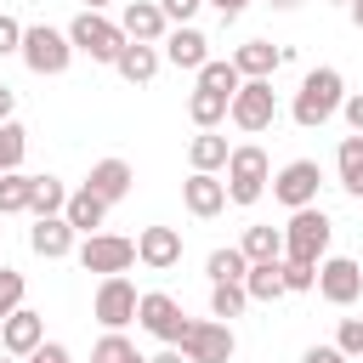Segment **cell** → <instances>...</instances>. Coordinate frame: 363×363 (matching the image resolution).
<instances>
[{"mask_svg":"<svg viewBox=\"0 0 363 363\" xmlns=\"http://www.w3.org/2000/svg\"><path fill=\"white\" fill-rule=\"evenodd\" d=\"M340 102H346V79H340V68H312V74L301 79L295 102H289V119H295L301 130H318V125H329V119L340 113Z\"/></svg>","mask_w":363,"mask_h":363,"instance_id":"obj_1","label":"cell"},{"mask_svg":"<svg viewBox=\"0 0 363 363\" xmlns=\"http://www.w3.org/2000/svg\"><path fill=\"white\" fill-rule=\"evenodd\" d=\"M17 57L28 62V74L57 79V74H68V62H74V40H68V28L34 23V28H23V51H17Z\"/></svg>","mask_w":363,"mask_h":363,"instance_id":"obj_2","label":"cell"},{"mask_svg":"<svg viewBox=\"0 0 363 363\" xmlns=\"http://www.w3.org/2000/svg\"><path fill=\"white\" fill-rule=\"evenodd\" d=\"M68 40H74V51H85L91 62H119V51L130 45V34L113 23V17H102V11H79L74 23H68Z\"/></svg>","mask_w":363,"mask_h":363,"instance_id":"obj_3","label":"cell"},{"mask_svg":"<svg viewBox=\"0 0 363 363\" xmlns=\"http://www.w3.org/2000/svg\"><path fill=\"white\" fill-rule=\"evenodd\" d=\"M329 238H335V221L318 204L289 210V221H284V255L289 261H323L329 255Z\"/></svg>","mask_w":363,"mask_h":363,"instance_id":"obj_4","label":"cell"},{"mask_svg":"<svg viewBox=\"0 0 363 363\" xmlns=\"http://www.w3.org/2000/svg\"><path fill=\"white\" fill-rule=\"evenodd\" d=\"M267 187H272V164H267V153H261L255 142H238L233 159H227V199L250 210Z\"/></svg>","mask_w":363,"mask_h":363,"instance_id":"obj_5","label":"cell"},{"mask_svg":"<svg viewBox=\"0 0 363 363\" xmlns=\"http://www.w3.org/2000/svg\"><path fill=\"white\" fill-rule=\"evenodd\" d=\"M227 119L238 125V130H272L278 125V96H272V79H244L238 91H233V108H227Z\"/></svg>","mask_w":363,"mask_h":363,"instance_id":"obj_6","label":"cell"},{"mask_svg":"<svg viewBox=\"0 0 363 363\" xmlns=\"http://www.w3.org/2000/svg\"><path fill=\"white\" fill-rule=\"evenodd\" d=\"M74 255H79L85 272L113 278V272H130V267H136V238H119V233H85Z\"/></svg>","mask_w":363,"mask_h":363,"instance_id":"obj_7","label":"cell"},{"mask_svg":"<svg viewBox=\"0 0 363 363\" xmlns=\"http://www.w3.org/2000/svg\"><path fill=\"white\" fill-rule=\"evenodd\" d=\"M182 352H187V363H233V352H238L233 323L227 318H193L182 335Z\"/></svg>","mask_w":363,"mask_h":363,"instance_id":"obj_8","label":"cell"},{"mask_svg":"<svg viewBox=\"0 0 363 363\" xmlns=\"http://www.w3.org/2000/svg\"><path fill=\"white\" fill-rule=\"evenodd\" d=\"M318 187H323L318 159H289V164L272 176V199H278L284 210H306V204H318Z\"/></svg>","mask_w":363,"mask_h":363,"instance_id":"obj_9","label":"cell"},{"mask_svg":"<svg viewBox=\"0 0 363 363\" xmlns=\"http://www.w3.org/2000/svg\"><path fill=\"white\" fill-rule=\"evenodd\" d=\"M136 306H142V295H136V284H130L125 272H113V278H102V284H96L91 312H96V323H102V329H125V323H136Z\"/></svg>","mask_w":363,"mask_h":363,"instance_id":"obj_10","label":"cell"},{"mask_svg":"<svg viewBox=\"0 0 363 363\" xmlns=\"http://www.w3.org/2000/svg\"><path fill=\"white\" fill-rule=\"evenodd\" d=\"M136 323L147 329V335H159L164 346H182V335H187V312L176 306V295H164V289H147L142 295V306H136Z\"/></svg>","mask_w":363,"mask_h":363,"instance_id":"obj_11","label":"cell"},{"mask_svg":"<svg viewBox=\"0 0 363 363\" xmlns=\"http://www.w3.org/2000/svg\"><path fill=\"white\" fill-rule=\"evenodd\" d=\"M318 295H323L329 306H352V301L363 295V267H357L352 255H323V261H318Z\"/></svg>","mask_w":363,"mask_h":363,"instance_id":"obj_12","label":"cell"},{"mask_svg":"<svg viewBox=\"0 0 363 363\" xmlns=\"http://www.w3.org/2000/svg\"><path fill=\"white\" fill-rule=\"evenodd\" d=\"M182 204H187V216L210 221V216H221L233 199H227V182H221L216 170H193V176L182 182Z\"/></svg>","mask_w":363,"mask_h":363,"instance_id":"obj_13","label":"cell"},{"mask_svg":"<svg viewBox=\"0 0 363 363\" xmlns=\"http://www.w3.org/2000/svg\"><path fill=\"white\" fill-rule=\"evenodd\" d=\"M159 45H164V62H170V68H193V74H199V68L210 62V40H204V28H193V23H170V34H164Z\"/></svg>","mask_w":363,"mask_h":363,"instance_id":"obj_14","label":"cell"},{"mask_svg":"<svg viewBox=\"0 0 363 363\" xmlns=\"http://www.w3.org/2000/svg\"><path fill=\"white\" fill-rule=\"evenodd\" d=\"M74 238H79V233L68 227V216H34V227H28V250H34V255H45V261L74 255V250H79Z\"/></svg>","mask_w":363,"mask_h":363,"instance_id":"obj_15","label":"cell"},{"mask_svg":"<svg viewBox=\"0 0 363 363\" xmlns=\"http://www.w3.org/2000/svg\"><path fill=\"white\" fill-rule=\"evenodd\" d=\"M136 261H142L147 272H170V267L182 261V233H176V227H142V233H136Z\"/></svg>","mask_w":363,"mask_h":363,"instance_id":"obj_16","label":"cell"},{"mask_svg":"<svg viewBox=\"0 0 363 363\" xmlns=\"http://www.w3.org/2000/svg\"><path fill=\"white\" fill-rule=\"evenodd\" d=\"M119 28H125L130 40H147V45H159V40L170 34V17H164V6H159V0H125V11H119Z\"/></svg>","mask_w":363,"mask_h":363,"instance_id":"obj_17","label":"cell"},{"mask_svg":"<svg viewBox=\"0 0 363 363\" xmlns=\"http://www.w3.org/2000/svg\"><path fill=\"white\" fill-rule=\"evenodd\" d=\"M40 340H45V318H40L34 306H17L11 318H0V346H6L11 357H28Z\"/></svg>","mask_w":363,"mask_h":363,"instance_id":"obj_18","label":"cell"},{"mask_svg":"<svg viewBox=\"0 0 363 363\" xmlns=\"http://www.w3.org/2000/svg\"><path fill=\"white\" fill-rule=\"evenodd\" d=\"M284 57H289V51H278L272 40H244V45L233 51V62H238L244 79H272V74L284 68Z\"/></svg>","mask_w":363,"mask_h":363,"instance_id":"obj_19","label":"cell"},{"mask_svg":"<svg viewBox=\"0 0 363 363\" xmlns=\"http://www.w3.org/2000/svg\"><path fill=\"white\" fill-rule=\"evenodd\" d=\"M130 182H136V170H130L125 159H96L91 176H85V187H91L96 199H108V204H119V199L130 193Z\"/></svg>","mask_w":363,"mask_h":363,"instance_id":"obj_20","label":"cell"},{"mask_svg":"<svg viewBox=\"0 0 363 363\" xmlns=\"http://www.w3.org/2000/svg\"><path fill=\"white\" fill-rule=\"evenodd\" d=\"M159 62H164V51H159V45L130 40V45L119 51V62H113V68H119V79H125V85H147V79L159 74Z\"/></svg>","mask_w":363,"mask_h":363,"instance_id":"obj_21","label":"cell"},{"mask_svg":"<svg viewBox=\"0 0 363 363\" xmlns=\"http://www.w3.org/2000/svg\"><path fill=\"white\" fill-rule=\"evenodd\" d=\"M62 216H68V227H74V233H96V227L108 221V199H96L91 187H79V193H68Z\"/></svg>","mask_w":363,"mask_h":363,"instance_id":"obj_22","label":"cell"},{"mask_svg":"<svg viewBox=\"0 0 363 363\" xmlns=\"http://www.w3.org/2000/svg\"><path fill=\"white\" fill-rule=\"evenodd\" d=\"M227 108H233V96H221V91H204V85H193V96H187V119H193L199 130H216V125L227 119Z\"/></svg>","mask_w":363,"mask_h":363,"instance_id":"obj_23","label":"cell"},{"mask_svg":"<svg viewBox=\"0 0 363 363\" xmlns=\"http://www.w3.org/2000/svg\"><path fill=\"white\" fill-rule=\"evenodd\" d=\"M227 159H233V147H227V136H216V130H199V136L187 142V164H193V170H227Z\"/></svg>","mask_w":363,"mask_h":363,"instance_id":"obj_24","label":"cell"},{"mask_svg":"<svg viewBox=\"0 0 363 363\" xmlns=\"http://www.w3.org/2000/svg\"><path fill=\"white\" fill-rule=\"evenodd\" d=\"M244 289H250V301H278V295H289V289H284V261H250Z\"/></svg>","mask_w":363,"mask_h":363,"instance_id":"obj_25","label":"cell"},{"mask_svg":"<svg viewBox=\"0 0 363 363\" xmlns=\"http://www.w3.org/2000/svg\"><path fill=\"white\" fill-rule=\"evenodd\" d=\"M250 261H284V227H267V221H255V227H244V244H238Z\"/></svg>","mask_w":363,"mask_h":363,"instance_id":"obj_26","label":"cell"},{"mask_svg":"<svg viewBox=\"0 0 363 363\" xmlns=\"http://www.w3.org/2000/svg\"><path fill=\"white\" fill-rule=\"evenodd\" d=\"M335 170H340V187H346L352 199H363V136H357V130L340 142V153H335Z\"/></svg>","mask_w":363,"mask_h":363,"instance_id":"obj_27","label":"cell"},{"mask_svg":"<svg viewBox=\"0 0 363 363\" xmlns=\"http://www.w3.org/2000/svg\"><path fill=\"white\" fill-rule=\"evenodd\" d=\"M204 272H210V284H244V272H250V255H244L238 244H227V250H210Z\"/></svg>","mask_w":363,"mask_h":363,"instance_id":"obj_28","label":"cell"},{"mask_svg":"<svg viewBox=\"0 0 363 363\" xmlns=\"http://www.w3.org/2000/svg\"><path fill=\"white\" fill-rule=\"evenodd\" d=\"M28 199H34V176L28 170H6L0 176V216H28Z\"/></svg>","mask_w":363,"mask_h":363,"instance_id":"obj_29","label":"cell"},{"mask_svg":"<svg viewBox=\"0 0 363 363\" xmlns=\"http://www.w3.org/2000/svg\"><path fill=\"white\" fill-rule=\"evenodd\" d=\"M199 85H204V91H221V96H233V91L244 85V74H238V62H233V57H210V62L199 68Z\"/></svg>","mask_w":363,"mask_h":363,"instance_id":"obj_30","label":"cell"},{"mask_svg":"<svg viewBox=\"0 0 363 363\" xmlns=\"http://www.w3.org/2000/svg\"><path fill=\"white\" fill-rule=\"evenodd\" d=\"M91 363H147L136 352V340H125V329H108L96 346H91Z\"/></svg>","mask_w":363,"mask_h":363,"instance_id":"obj_31","label":"cell"},{"mask_svg":"<svg viewBox=\"0 0 363 363\" xmlns=\"http://www.w3.org/2000/svg\"><path fill=\"white\" fill-rule=\"evenodd\" d=\"M68 204V187L57 176H34V199H28V216H62Z\"/></svg>","mask_w":363,"mask_h":363,"instance_id":"obj_32","label":"cell"},{"mask_svg":"<svg viewBox=\"0 0 363 363\" xmlns=\"http://www.w3.org/2000/svg\"><path fill=\"white\" fill-rule=\"evenodd\" d=\"M250 289L244 284H210V318H244Z\"/></svg>","mask_w":363,"mask_h":363,"instance_id":"obj_33","label":"cell"},{"mask_svg":"<svg viewBox=\"0 0 363 363\" xmlns=\"http://www.w3.org/2000/svg\"><path fill=\"white\" fill-rule=\"evenodd\" d=\"M23 153H28V130L17 119H6L0 125V176L6 170H23Z\"/></svg>","mask_w":363,"mask_h":363,"instance_id":"obj_34","label":"cell"},{"mask_svg":"<svg viewBox=\"0 0 363 363\" xmlns=\"http://www.w3.org/2000/svg\"><path fill=\"white\" fill-rule=\"evenodd\" d=\"M284 289H289V295L318 289V261H289V255H284Z\"/></svg>","mask_w":363,"mask_h":363,"instance_id":"obj_35","label":"cell"},{"mask_svg":"<svg viewBox=\"0 0 363 363\" xmlns=\"http://www.w3.org/2000/svg\"><path fill=\"white\" fill-rule=\"evenodd\" d=\"M23 289H28L23 272H17V267H0V318H11V312L23 306Z\"/></svg>","mask_w":363,"mask_h":363,"instance_id":"obj_36","label":"cell"},{"mask_svg":"<svg viewBox=\"0 0 363 363\" xmlns=\"http://www.w3.org/2000/svg\"><path fill=\"white\" fill-rule=\"evenodd\" d=\"M335 346H340L346 357H363V318H340V329H335Z\"/></svg>","mask_w":363,"mask_h":363,"instance_id":"obj_37","label":"cell"},{"mask_svg":"<svg viewBox=\"0 0 363 363\" xmlns=\"http://www.w3.org/2000/svg\"><path fill=\"white\" fill-rule=\"evenodd\" d=\"M11 51H23V23L11 11H0V57H11Z\"/></svg>","mask_w":363,"mask_h":363,"instance_id":"obj_38","label":"cell"},{"mask_svg":"<svg viewBox=\"0 0 363 363\" xmlns=\"http://www.w3.org/2000/svg\"><path fill=\"white\" fill-rule=\"evenodd\" d=\"M23 363H68V346H62V340H40Z\"/></svg>","mask_w":363,"mask_h":363,"instance_id":"obj_39","label":"cell"},{"mask_svg":"<svg viewBox=\"0 0 363 363\" xmlns=\"http://www.w3.org/2000/svg\"><path fill=\"white\" fill-rule=\"evenodd\" d=\"M159 6H164V17H170V23H193L204 0H159Z\"/></svg>","mask_w":363,"mask_h":363,"instance_id":"obj_40","label":"cell"},{"mask_svg":"<svg viewBox=\"0 0 363 363\" xmlns=\"http://www.w3.org/2000/svg\"><path fill=\"white\" fill-rule=\"evenodd\" d=\"M340 113H346V125L363 136V91H346V102H340Z\"/></svg>","mask_w":363,"mask_h":363,"instance_id":"obj_41","label":"cell"},{"mask_svg":"<svg viewBox=\"0 0 363 363\" xmlns=\"http://www.w3.org/2000/svg\"><path fill=\"white\" fill-rule=\"evenodd\" d=\"M301 363H352V357H346L340 346H312V352H306Z\"/></svg>","mask_w":363,"mask_h":363,"instance_id":"obj_42","label":"cell"},{"mask_svg":"<svg viewBox=\"0 0 363 363\" xmlns=\"http://www.w3.org/2000/svg\"><path fill=\"white\" fill-rule=\"evenodd\" d=\"M204 6H216V11H221V17H227V23H233V17H238V11H244V6H250V0H204Z\"/></svg>","mask_w":363,"mask_h":363,"instance_id":"obj_43","label":"cell"},{"mask_svg":"<svg viewBox=\"0 0 363 363\" xmlns=\"http://www.w3.org/2000/svg\"><path fill=\"white\" fill-rule=\"evenodd\" d=\"M11 108H17V91H11V85H0V125L11 119Z\"/></svg>","mask_w":363,"mask_h":363,"instance_id":"obj_44","label":"cell"},{"mask_svg":"<svg viewBox=\"0 0 363 363\" xmlns=\"http://www.w3.org/2000/svg\"><path fill=\"white\" fill-rule=\"evenodd\" d=\"M147 363H187V352H182V346H164V352H159V357H147Z\"/></svg>","mask_w":363,"mask_h":363,"instance_id":"obj_45","label":"cell"},{"mask_svg":"<svg viewBox=\"0 0 363 363\" xmlns=\"http://www.w3.org/2000/svg\"><path fill=\"white\" fill-rule=\"evenodd\" d=\"M346 11H352V23H357V28H363V0H352V6H346Z\"/></svg>","mask_w":363,"mask_h":363,"instance_id":"obj_46","label":"cell"},{"mask_svg":"<svg viewBox=\"0 0 363 363\" xmlns=\"http://www.w3.org/2000/svg\"><path fill=\"white\" fill-rule=\"evenodd\" d=\"M108 6H113V0H85V11H108Z\"/></svg>","mask_w":363,"mask_h":363,"instance_id":"obj_47","label":"cell"},{"mask_svg":"<svg viewBox=\"0 0 363 363\" xmlns=\"http://www.w3.org/2000/svg\"><path fill=\"white\" fill-rule=\"evenodd\" d=\"M272 6H278V11H289V6H301V0H272Z\"/></svg>","mask_w":363,"mask_h":363,"instance_id":"obj_48","label":"cell"},{"mask_svg":"<svg viewBox=\"0 0 363 363\" xmlns=\"http://www.w3.org/2000/svg\"><path fill=\"white\" fill-rule=\"evenodd\" d=\"M0 363H23V357H11V352H6V357H0Z\"/></svg>","mask_w":363,"mask_h":363,"instance_id":"obj_49","label":"cell"},{"mask_svg":"<svg viewBox=\"0 0 363 363\" xmlns=\"http://www.w3.org/2000/svg\"><path fill=\"white\" fill-rule=\"evenodd\" d=\"M329 6H352V0H329Z\"/></svg>","mask_w":363,"mask_h":363,"instance_id":"obj_50","label":"cell"}]
</instances>
